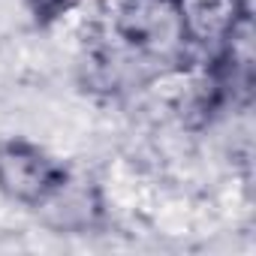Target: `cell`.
I'll return each mask as SVG.
<instances>
[{"label": "cell", "instance_id": "obj_1", "mask_svg": "<svg viewBox=\"0 0 256 256\" xmlns=\"http://www.w3.org/2000/svg\"><path fill=\"white\" fill-rule=\"evenodd\" d=\"M66 172L48 160L40 148L28 142L0 145V190L24 205H42L60 184Z\"/></svg>", "mask_w": 256, "mask_h": 256}, {"label": "cell", "instance_id": "obj_2", "mask_svg": "<svg viewBox=\"0 0 256 256\" xmlns=\"http://www.w3.org/2000/svg\"><path fill=\"white\" fill-rule=\"evenodd\" d=\"M187 40H217L235 28V0H178Z\"/></svg>", "mask_w": 256, "mask_h": 256}]
</instances>
